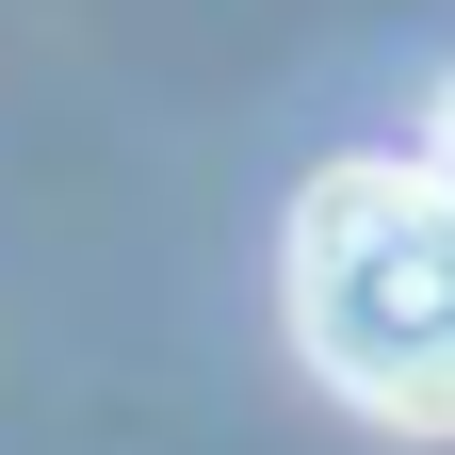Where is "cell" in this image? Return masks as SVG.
Instances as JSON below:
<instances>
[{
    "label": "cell",
    "instance_id": "1",
    "mask_svg": "<svg viewBox=\"0 0 455 455\" xmlns=\"http://www.w3.org/2000/svg\"><path fill=\"white\" fill-rule=\"evenodd\" d=\"M293 341L341 407L455 439V180L439 163H325L293 196Z\"/></svg>",
    "mask_w": 455,
    "mask_h": 455
}]
</instances>
